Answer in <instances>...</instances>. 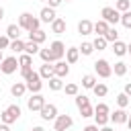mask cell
I'll use <instances>...</instances> for the list:
<instances>
[{
	"instance_id": "11a10c76",
	"label": "cell",
	"mask_w": 131,
	"mask_h": 131,
	"mask_svg": "<svg viewBox=\"0 0 131 131\" xmlns=\"http://www.w3.org/2000/svg\"><path fill=\"white\" fill-rule=\"evenodd\" d=\"M2 59H4V55H2V49H0V61H2Z\"/></svg>"
},
{
	"instance_id": "3957f363",
	"label": "cell",
	"mask_w": 131,
	"mask_h": 131,
	"mask_svg": "<svg viewBox=\"0 0 131 131\" xmlns=\"http://www.w3.org/2000/svg\"><path fill=\"white\" fill-rule=\"evenodd\" d=\"M100 16H102V20H106L108 25H117V23L121 20V12H119L117 8H113V6H104V8L100 10Z\"/></svg>"
},
{
	"instance_id": "277c9868",
	"label": "cell",
	"mask_w": 131,
	"mask_h": 131,
	"mask_svg": "<svg viewBox=\"0 0 131 131\" xmlns=\"http://www.w3.org/2000/svg\"><path fill=\"white\" fill-rule=\"evenodd\" d=\"M18 70V59L14 55H8L0 61V74H14Z\"/></svg>"
},
{
	"instance_id": "d6a6232c",
	"label": "cell",
	"mask_w": 131,
	"mask_h": 131,
	"mask_svg": "<svg viewBox=\"0 0 131 131\" xmlns=\"http://www.w3.org/2000/svg\"><path fill=\"white\" fill-rule=\"evenodd\" d=\"M106 45H108V41L102 37V35H96V39L92 41V47L94 49H98V51H102V49H106Z\"/></svg>"
},
{
	"instance_id": "52a82bcc",
	"label": "cell",
	"mask_w": 131,
	"mask_h": 131,
	"mask_svg": "<svg viewBox=\"0 0 131 131\" xmlns=\"http://www.w3.org/2000/svg\"><path fill=\"white\" fill-rule=\"evenodd\" d=\"M39 113H41L39 117H41L43 121H53V119L57 117V106H55V104H51V102H45V104L41 106V111H39Z\"/></svg>"
},
{
	"instance_id": "7c38bea8",
	"label": "cell",
	"mask_w": 131,
	"mask_h": 131,
	"mask_svg": "<svg viewBox=\"0 0 131 131\" xmlns=\"http://www.w3.org/2000/svg\"><path fill=\"white\" fill-rule=\"evenodd\" d=\"M25 92H27V84H25V82H14V84L10 86V94H12L14 98H23Z\"/></svg>"
},
{
	"instance_id": "5bb4252c",
	"label": "cell",
	"mask_w": 131,
	"mask_h": 131,
	"mask_svg": "<svg viewBox=\"0 0 131 131\" xmlns=\"http://www.w3.org/2000/svg\"><path fill=\"white\" fill-rule=\"evenodd\" d=\"M66 61L72 66V63H76L78 59H80V51H78V47H66Z\"/></svg>"
},
{
	"instance_id": "ab89813d",
	"label": "cell",
	"mask_w": 131,
	"mask_h": 131,
	"mask_svg": "<svg viewBox=\"0 0 131 131\" xmlns=\"http://www.w3.org/2000/svg\"><path fill=\"white\" fill-rule=\"evenodd\" d=\"M78 111H80V115H82L84 119L94 117V106H92V104H86V106H82V108H78Z\"/></svg>"
},
{
	"instance_id": "60d3db41",
	"label": "cell",
	"mask_w": 131,
	"mask_h": 131,
	"mask_svg": "<svg viewBox=\"0 0 131 131\" xmlns=\"http://www.w3.org/2000/svg\"><path fill=\"white\" fill-rule=\"evenodd\" d=\"M108 115H94V123L98 125V127H102V125H108Z\"/></svg>"
},
{
	"instance_id": "b9f144b4",
	"label": "cell",
	"mask_w": 131,
	"mask_h": 131,
	"mask_svg": "<svg viewBox=\"0 0 131 131\" xmlns=\"http://www.w3.org/2000/svg\"><path fill=\"white\" fill-rule=\"evenodd\" d=\"M37 29H41V20H39L37 16H33V20H31V25H29V31H27V33H33V31H37Z\"/></svg>"
},
{
	"instance_id": "83f0119b",
	"label": "cell",
	"mask_w": 131,
	"mask_h": 131,
	"mask_svg": "<svg viewBox=\"0 0 131 131\" xmlns=\"http://www.w3.org/2000/svg\"><path fill=\"white\" fill-rule=\"evenodd\" d=\"M127 70H129V68H127V63H125V61H117V63L113 66V74H115V76H119V78H121V76H125V74H127Z\"/></svg>"
},
{
	"instance_id": "7a4b0ae2",
	"label": "cell",
	"mask_w": 131,
	"mask_h": 131,
	"mask_svg": "<svg viewBox=\"0 0 131 131\" xmlns=\"http://www.w3.org/2000/svg\"><path fill=\"white\" fill-rule=\"evenodd\" d=\"M94 72L98 78H111L113 76V66L106 59H96L94 61Z\"/></svg>"
},
{
	"instance_id": "7dc6e473",
	"label": "cell",
	"mask_w": 131,
	"mask_h": 131,
	"mask_svg": "<svg viewBox=\"0 0 131 131\" xmlns=\"http://www.w3.org/2000/svg\"><path fill=\"white\" fill-rule=\"evenodd\" d=\"M82 131H98V125H96V123H94V125H86Z\"/></svg>"
},
{
	"instance_id": "e0dca14e",
	"label": "cell",
	"mask_w": 131,
	"mask_h": 131,
	"mask_svg": "<svg viewBox=\"0 0 131 131\" xmlns=\"http://www.w3.org/2000/svg\"><path fill=\"white\" fill-rule=\"evenodd\" d=\"M108 27H111V25H108L106 20H102V18H100V20L92 23V33H96V35H104V33L108 31Z\"/></svg>"
},
{
	"instance_id": "4dcf8cb0",
	"label": "cell",
	"mask_w": 131,
	"mask_h": 131,
	"mask_svg": "<svg viewBox=\"0 0 131 131\" xmlns=\"http://www.w3.org/2000/svg\"><path fill=\"white\" fill-rule=\"evenodd\" d=\"M115 102H117V106H119V108H127V106H129V102H131V98H129L125 92H121V94H117Z\"/></svg>"
},
{
	"instance_id": "ffe728a7",
	"label": "cell",
	"mask_w": 131,
	"mask_h": 131,
	"mask_svg": "<svg viewBox=\"0 0 131 131\" xmlns=\"http://www.w3.org/2000/svg\"><path fill=\"white\" fill-rule=\"evenodd\" d=\"M20 31H23V29H20L16 23H12V25L6 27V37H8L10 41H12V39H18V37H20Z\"/></svg>"
},
{
	"instance_id": "db71d44e",
	"label": "cell",
	"mask_w": 131,
	"mask_h": 131,
	"mask_svg": "<svg viewBox=\"0 0 131 131\" xmlns=\"http://www.w3.org/2000/svg\"><path fill=\"white\" fill-rule=\"evenodd\" d=\"M127 53H131V43H129V45H127Z\"/></svg>"
},
{
	"instance_id": "30bf717a",
	"label": "cell",
	"mask_w": 131,
	"mask_h": 131,
	"mask_svg": "<svg viewBox=\"0 0 131 131\" xmlns=\"http://www.w3.org/2000/svg\"><path fill=\"white\" fill-rule=\"evenodd\" d=\"M57 18V14H55V8H51V6H43L41 8V12H39V20L41 23H53Z\"/></svg>"
},
{
	"instance_id": "4fadbf2b",
	"label": "cell",
	"mask_w": 131,
	"mask_h": 131,
	"mask_svg": "<svg viewBox=\"0 0 131 131\" xmlns=\"http://www.w3.org/2000/svg\"><path fill=\"white\" fill-rule=\"evenodd\" d=\"M66 29H68V25H66V20H63V18H59V16L51 23V33H55V35H63V33H66Z\"/></svg>"
},
{
	"instance_id": "e575fe53",
	"label": "cell",
	"mask_w": 131,
	"mask_h": 131,
	"mask_svg": "<svg viewBox=\"0 0 131 131\" xmlns=\"http://www.w3.org/2000/svg\"><path fill=\"white\" fill-rule=\"evenodd\" d=\"M63 90H66V94H68V96H76V94L80 92L78 84H74V82H70V84H63Z\"/></svg>"
},
{
	"instance_id": "8fae6325",
	"label": "cell",
	"mask_w": 131,
	"mask_h": 131,
	"mask_svg": "<svg viewBox=\"0 0 131 131\" xmlns=\"http://www.w3.org/2000/svg\"><path fill=\"white\" fill-rule=\"evenodd\" d=\"M49 49H51V53H53V57H55V61L57 59H63V55H66V45L57 39V41H53L51 45H49Z\"/></svg>"
},
{
	"instance_id": "f546056e",
	"label": "cell",
	"mask_w": 131,
	"mask_h": 131,
	"mask_svg": "<svg viewBox=\"0 0 131 131\" xmlns=\"http://www.w3.org/2000/svg\"><path fill=\"white\" fill-rule=\"evenodd\" d=\"M47 82H49V90H53V92H57V90H63V82H61V78L53 76V78H49Z\"/></svg>"
},
{
	"instance_id": "ac0fdd59",
	"label": "cell",
	"mask_w": 131,
	"mask_h": 131,
	"mask_svg": "<svg viewBox=\"0 0 131 131\" xmlns=\"http://www.w3.org/2000/svg\"><path fill=\"white\" fill-rule=\"evenodd\" d=\"M18 68L23 70V68H33V55H29V53H18Z\"/></svg>"
},
{
	"instance_id": "c3c4849f",
	"label": "cell",
	"mask_w": 131,
	"mask_h": 131,
	"mask_svg": "<svg viewBox=\"0 0 131 131\" xmlns=\"http://www.w3.org/2000/svg\"><path fill=\"white\" fill-rule=\"evenodd\" d=\"M98 131H115V129L108 127V125H102V127H98Z\"/></svg>"
},
{
	"instance_id": "9f6ffc18",
	"label": "cell",
	"mask_w": 131,
	"mask_h": 131,
	"mask_svg": "<svg viewBox=\"0 0 131 131\" xmlns=\"http://www.w3.org/2000/svg\"><path fill=\"white\" fill-rule=\"evenodd\" d=\"M39 2H47V0H39Z\"/></svg>"
},
{
	"instance_id": "44dd1931",
	"label": "cell",
	"mask_w": 131,
	"mask_h": 131,
	"mask_svg": "<svg viewBox=\"0 0 131 131\" xmlns=\"http://www.w3.org/2000/svg\"><path fill=\"white\" fill-rule=\"evenodd\" d=\"M29 39L41 45V43L47 39V33H45V31H41V29H37V31H33V33H29Z\"/></svg>"
},
{
	"instance_id": "9c48e42d",
	"label": "cell",
	"mask_w": 131,
	"mask_h": 131,
	"mask_svg": "<svg viewBox=\"0 0 131 131\" xmlns=\"http://www.w3.org/2000/svg\"><path fill=\"white\" fill-rule=\"evenodd\" d=\"M127 117H129V113H127L125 108H115L113 113H108V119H111L115 125H125V123H127Z\"/></svg>"
},
{
	"instance_id": "5b68a950",
	"label": "cell",
	"mask_w": 131,
	"mask_h": 131,
	"mask_svg": "<svg viewBox=\"0 0 131 131\" xmlns=\"http://www.w3.org/2000/svg\"><path fill=\"white\" fill-rule=\"evenodd\" d=\"M72 125H74V119L70 115H57L53 119V129L55 131H68Z\"/></svg>"
},
{
	"instance_id": "f907efd6",
	"label": "cell",
	"mask_w": 131,
	"mask_h": 131,
	"mask_svg": "<svg viewBox=\"0 0 131 131\" xmlns=\"http://www.w3.org/2000/svg\"><path fill=\"white\" fill-rule=\"evenodd\" d=\"M127 127H129V131H131V113H129V117H127V123H125Z\"/></svg>"
},
{
	"instance_id": "9a60e30c",
	"label": "cell",
	"mask_w": 131,
	"mask_h": 131,
	"mask_svg": "<svg viewBox=\"0 0 131 131\" xmlns=\"http://www.w3.org/2000/svg\"><path fill=\"white\" fill-rule=\"evenodd\" d=\"M39 76H41V80H49V78H53V76H55V72H53V63H43V66L39 68Z\"/></svg>"
},
{
	"instance_id": "f35d334b",
	"label": "cell",
	"mask_w": 131,
	"mask_h": 131,
	"mask_svg": "<svg viewBox=\"0 0 131 131\" xmlns=\"http://www.w3.org/2000/svg\"><path fill=\"white\" fill-rule=\"evenodd\" d=\"M111 113V108H108V104H104V102H98L96 106H94V115H108Z\"/></svg>"
},
{
	"instance_id": "74e56055",
	"label": "cell",
	"mask_w": 131,
	"mask_h": 131,
	"mask_svg": "<svg viewBox=\"0 0 131 131\" xmlns=\"http://www.w3.org/2000/svg\"><path fill=\"white\" fill-rule=\"evenodd\" d=\"M115 8H117L119 12L131 10V2H129V0H117V2H115Z\"/></svg>"
},
{
	"instance_id": "ba28073f",
	"label": "cell",
	"mask_w": 131,
	"mask_h": 131,
	"mask_svg": "<svg viewBox=\"0 0 131 131\" xmlns=\"http://www.w3.org/2000/svg\"><path fill=\"white\" fill-rule=\"evenodd\" d=\"M53 72H55L57 78L63 80V78L70 74V63H68L66 59H57V61H53Z\"/></svg>"
},
{
	"instance_id": "7bdbcfd3",
	"label": "cell",
	"mask_w": 131,
	"mask_h": 131,
	"mask_svg": "<svg viewBox=\"0 0 131 131\" xmlns=\"http://www.w3.org/2000/svg\"><path fill=\"white\" fill-rule=\"evenodd\" d=\"M6 108H8V111H10V113H12V115H14L16 119L20 117V106H18V104H8Z\"/></svg>"
},
{
	"instance_id": "6da1fadb",
	"label": "cell",
	"mask_w": 131,
	"mask_h": 131,
	"mask_svg": "<svg viewBox=\"0 0 131 131\" xmlns=\"http://www.w3.org/2000/svg\"><path fill=\"white\" fill-rule=\"evenodd\" d=\"M25 84H27V90H29V92H41V88H43L41 76H39V72H35V70L29 72V76L25 78Z\"/></svg>"
},
{
	"instance_id": "2e32d148",
	"label": "cell",
	"mask_w": 131,
	"mask_h": 131,
	"mask_svg": "<svg viewBox=\"0 0 131 131\" xmlns=\"http://www.w3.org/2000/svg\"><path fill=\"white\" fill-rule=\"evenodd\" d=\"M31 20H33V14H31V12H20V16H18V23H16V25H18L23 31H29Z\"/></svg>"
},
{
	"instance_id": "f5cc1de1",
	"label": "cell",
	"mask_w": 131,
	"mask_h": 131,
	"mask_svg": "<svg viewBox=\"0 0 131 131\" xmlns=\"http://www.w3.org/2000/svg\"><path fill=\"white\" fill-rule=\"evenodd\" d=\"M4 18V8H0V20Z\"/></svg>"
},
{
	"instance_id": "7402d4cb",
	"label": "cell",
	"mask_w": 131,
	"mask_h": 131,
	"mask_svg": "<svg viewBox=\"0 0 131 131\" xmlns=\"http://www.w3.org/2000/svg\"><path fill=\"white\" fill-rule=\"evenodd\" d=\"M8 49L14 51V53H23V51H25V41H23L20 37H18V39H12L10 45H8Z\"/></svg>"
},
{
	"instance_id": "484cf974",
	"label": "cell",
	"mask_w": 131,
	"mask_h": 131,
	"mask_svg": "<svg viewBox=\"0 0 131 131\" xmlns=\"http://www.w3.org/2000/svg\"><path fill=\"white\" fill-rule=\"evenodd\" d=\"M0 123H6V125H12V123H16V117L8 111V108H4L2 113H0Z\"/></svg>"
},
{
	"instance_id": "f6af8a7d",
	"label": "cell",
	"mask_w": 131,
	"mask_h": 131,
	"mask_svg": "<svg viewBox=\"0 0 131 131\" xmlns=\"http://www.w3.org/2000/svg\"><path fill=\"white\" fill-rule=\"evenodd\" d=\"M61 2H63V0H47V6H51V8H57Z\"/></svg>"
},
{
	"instance_id": "816d5d0a",
	"label": "cell",
	"mask_w": 131,
	"mask_h": 131,
	"mask_svg": "<svg viewBox=\"0 0 131 131\" xmlns=\"http://www.w3.org/2000/svg\"><path fill=\"white\" fill-rule=\"evenodd\" d=\"M31 131H45V129H43V127H41V125H37V127H33V129H31Z\"/></svg>"
},
{
	"instance_id": "bcb514c9",
	"label": "cell",
	"mask_w": 131,
	"mask_h": 131,
	"mask_svg": "<svg viewBox=\"0 0 131 131\" xmlns=\"http://www.w3.org/2000/svg\"><path fill=\"white\" fill-rule=\"evenodd\" d=\"M123 92H125V94H127V96L131 98V82H127V84H125V88H123Z\"/></svg>"
},
{
	"instance_id": "f1b7e54d",
	"label": "cell",
	"mask_w": 131,
	"mask_h": 131,
	"mask_svg": "<svg viewBox=\"0 0 131 131\" xmlns=\"http://www.w3.org/2000/svg\"><path fill=\"white\" fill-rule=\"evenodd\" d=\"M94 84H96V76H94V74H86V76H82V86H84V88L92 90Z\"/></svg>"
},
{
	"instance_id": "8992f818",
	"label": "cell",
	"mask_w": 131,
	"mask_h": 131,
	"mask_svg": "<svg viewBox=\"0 0 131 131\" xmlns=\"http://www.w3.org/2000/svg\"><path fill=\"white\" fill-rule=\"evenodd\" d=\"M43 104H45V96H43L41 92H33V96L27 100V106H29L31 113H39Z\"/></svg>"
},
{
	"instance_id": "8d00e7d4",
	"label": "cell",
	"mask_w": 131,
	"mask_h": 131,
	"mask_svg": "<svg viewBox=\"0 0 131 131\" xmlns=\"http://www.w3.org/2000/svg\"><path fill=\"white\" fill-rule=\"evenodd\" d=\"M78 51H80L82 55H92V53H94V47H92V43L86 41V43H82V45L78 47Z\"/></svg>"
},
{
	"instance_id": "ee69618b",
	"label": "cell",
	"mask_w": 131,
	"mask_h": 131,
	"mask_svg": "<svg viewBox=\"0 0 131 131\" xmlns=\"http://www.w3.org/2000/svg\"><path fill=\"white\" fill-rule=\"evenodd\" d=\"M8 45H10V39L6 35H0V49L4 51V49H8Z\"/></svg>"
},
{
	"instance_id": "d590c367",
	"label": "cell",
	"mask_w": 131,
	"mask_h": 131,
	"mask_svg": "<svg viewBox=\"0 0 131 131\" xmlns=\"http://www.w3.org/2000/svg\"><path fill=\"white\" fill-rule=\"evenodd\" d=\"M74 98H76V106H78V108H82V106L90 104V98H88L86 94H80V92H78V94H76Z\"/></svg>"
},
{
	"instance_id": "4316f807",
	"label": "cell",
	"mask_w": 131,
	"mask_h": 131,
	"mask_svg": "<svg viewBox=\"0 0 131 131\" xmlns=\"http://www.w3.org/2000/svg\"><path fill=\"white\" fill-rule=\"evenodd\" d=\"M39 55H41L43 63H53V61H55V57H53V53H51V49H49V47L39 49Z\"/></svg>"
},
{
	"instance_id": "1f68e13d",
	"label": "cell",
	"mask_w": 131,
	"mask_h": 131,
	"mask_svg": "<svg viewBox=\"0 0 131 131\" xmlns=\"http://www.w3.org/2000/svg\"><path fill=\"white\" fill-rule=\"evenodd\" d=\"M102 37H104L108 43H115V41H119V31H117L115 27H108V31H106Z\"/></svg>"
},
{
	"instance_id": "836d02e7",
	"label": "cell",
	"mask_w": 131,
	"mask_h": 131,
	"mask_svg": "<svg viewBox=\"0 0 131 131\" xmlns=\"http://www.w3.org/2000/svg\"><path fill=\"white\" fill-rule=\"evenodd\" d=\"M125 29H129L131 31V10H125V12H121V20H119Z\"/></svg>"
},
{
	"instance_id": "603a6c76",
	"label": "cell",
	"mask_w": 131,
	"mask_h": 131,
	"mask_svg": "<svg viewBox=\"0 0 131 131\" xmlns=\"http://www.w3.org/2000/svg\"><path fill=\"white\" fill-rule=\"evenodd\" d=\"M113 53H115L117 57H123V55L127 53V43H123V41H115V43H113Z\"/></svg>"
},
{
	"instance_id": "681fc988",
	"label": "cell",
	"mask_w": 131,
	"mask_h": 131,
	"mask_svg": "<svg viewBox=\"0 0 131 131\" xmlns=\"http://www.w3.org/2000/svg\"><path fill=\"white\" fill-rule=\"evenodd\" d=\"M0 131H10V125H6V123H0Z\"/></svg>"
},
{
	"instance_id": "cb8c5ba5",
	"label": "cell",
	"mask_w": 131,
	"mask_h": 131,
	"mask_svg": "<svg viewBox=\"0 0 131 131\" xmlns=\"http://www.w3.org/2000/svg\"><path fill=\"white\" fill-rule=\"evenodd\" d=\"M92 92H94V96L102 98V96H106V94H108V86H106V84H102V82H96V84H94V88H92Z\"/></svg>"
},
{
	"instance_id": "d4e9b609",
	"label": "cell",
	"mask_w": 131,
	"mask_h": 131,
	"mask_svg": "<svg viewBox=\"0 0 131 131\" xmlns=\"http://www.w3.org/2000/svg\"><path fill=\"white\" fill-rule=\"evenodd\" d=\"M39 49H41V47H39V43L31 41V39H29V41H25V53H29V55H37V53H39Z\"/></svg>"
},
{
	"instance_id": "d6986e66",
	"label": "cell",
	"mask_w": 131,
	"mask_h": 131,
	"mask_svg": "<svg viewBox=\"0 0 131 131\" xmlns=\"http://www.w3.org/2000/svg\"><path fill=\"white\" fill-rule=\"evenodd\" d=\"M78 33L80 35H92V20H88V18L80 20L78 23Z\"/></svg>"
},
{
	"instance_id": "6f0895ef",
	"label": "cell",
	"mask_w": 131,
	"mask_h": 131,
	"mask_svg": "<svg viewBox=\"0 0 131 131\" xmlns=\"http://www.w3.org/2000/svg\"><path fill=\"white\" fill-rule=\"evenodd\" d=\"M63 2H72V0H63Z\"/></svg>"
}]
</instances>
